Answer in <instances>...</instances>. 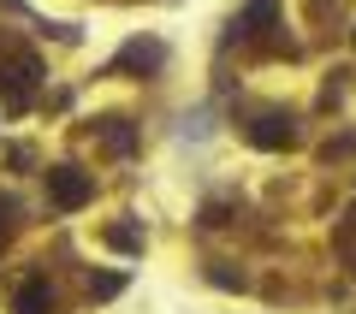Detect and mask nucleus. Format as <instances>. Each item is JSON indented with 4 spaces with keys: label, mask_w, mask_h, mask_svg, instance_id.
Segmentation results:
<instances>
[{
    "label": "nucleus",
    "mask_w": 356,
    "mask_h": 314,
    "mask_svg": "<svg viewBox=\"0 0 356 314\" xmlns=\"http://www.w3.org/2000/svg\"><path fill=\"white\" fill-rule=\"evenodd\" d=\"M13 314H54V290H48V279H24L18 285V297H13Z\"/></svg>",
    "instance_id": "4"
},
{
    "label": "nucleus",
    "mask_w": 356,
    "mask_h": 314,
    "mask_svg": "<svg viewBox=\"0 0 356 314\" xmlns=\"http://www.w3.org/2000/svg\"><path fill=\"white\" fill-rule=\"evenodd\" d=\"M119 65H143V72H149V65H161V42H131V48L119 53Z\"/></svg>",
    "instance_id": "5"
},
{
    "label": "nucleus",
    "mask_w": 356,
    "mask_h": 314,
    "mask_svg": "<svg viewBox=\"0 0 356 314\" xmlns=\"http://www.w3.org/2000/svg\"><path fill=\"white\" fill-rule=\"evenodd\" d=\"M36 77H42V65L30 60V53H13V60L0 65V101H6V107H30Z\"/></svg>",
    "instance_id": "1"
},
{
    "label": "nucleus",
    "mask_w": 356,
    "mask_h": 314,
    "mask_svg": "<svg viewBox=\"0 0 356 314\" xmlns=\"http://www.w3.org/2000/svg\"><path fill=\"white\" fill-rule=\"evenodd\" d=\"M250 142H255V149H291V142H297V125H291L285 113H261V119L250 125Z\"/></svg>",
    "instance_id": "3"
},
{
    "label": "nucleus",
    "mask_w": 356,
    "mask_h": 314,
    "mask_svg": "<svg viewBox=\"0 0 356 314\" xmlns=\"http://www.w3.org/2000/svg\"><path fill=\"white\" fill-rule=\"evenodd\" d=\"M102 142H107V149H113V154H131V142H137V137H131V125H125V119H107Z\"/></svg>",
    "instance_id": "6"
},
{
    "label": "nucleus",
    "mask_w": 356,
    "mask_h": 314,
    "mask_svg": "<svg viewBox=\"0 0 356 314\" xmlns=\"http://www.w3.org/2000/svg\"><path fill=\"white\" fill-rule=\"evenodd\" d=\"M107 243H113V249H143V238L131 226H107Z\"/></svg>",
    "instance_id": "7"
},
{
    "label": "nucleus",
    "mask_w": 356,
    "mask_h": 314,
    "mask_svg": "<svg viewBox=\"0 0 356 314\" xmlns=\"http://www.w3.org/2000/svg\"><path fill=\"white\" fill-rule=\"evenodd\" d=\"M48 196H54V208H65V214H77L89 196H95V178L89 172H77V166H48Z\"/></svg>",
    "instance_id": "2"
}]
</instances>
